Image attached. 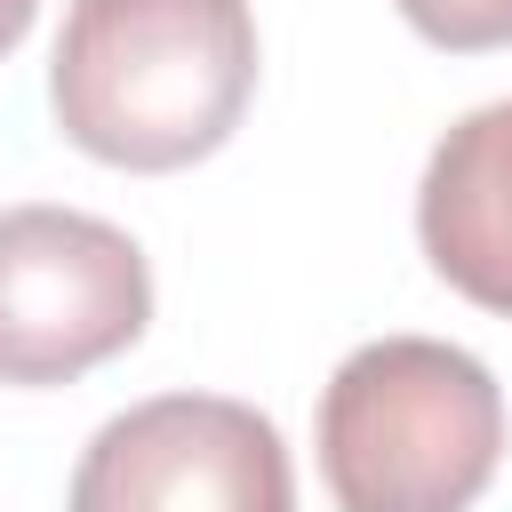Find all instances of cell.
<instances>
[{"mask_svg":"<svg viewBox=\"0 0 512 512\" xmlns=\"http://www.w3.org/2000/svg\"><path fill=\"white\" fill-rule=\"evenodd\" d=\"M72 512H296V472L248 400L160 392L80 448Z\"/></svg>","mask_w":512,"mask_h":512,"instance_id":"cell-4","label":"cell"},{"mask_svg":"<svg viewBox=\"0 0 512 512\" xmlns=\"http://www.w3.org/2000/svg\"><path fill=\"white\" fill-rule=\"evenodd\" d=\"M32 8H40V0H0V56H8V48L32 32Z\"/></svg>","mask_w":512,"mask_h":512,"instance_id":"cell-7","label":"cell"},{"mask_svg":"<svg viewBox=\"0 0 512 512\" xmlns=\"http://www.w3.org/2000/svg\"><path fill=\"white\" fill-rule=\"evenodd\" d=\"M256 96L248 0H72L48 64L56 128L136 176L208 160Z\"/></svg>","mask_w":512,"mask_h":512,"instance_id":"cell-1","label":"cell"},{"mask_svg":"<svg viewBox=\"0 0 512 512\" xmlns=\"http://www.w3.org/2000/svg\"><path fill=\"white\" fill-rule=\"evenodd\" d=\"M416 240L456 296L512 320V96L464 112L432 144L416 184Z\"/></svg>","mask_w":512,"mask_h":512,"instance_id":"cell-5","label":"cell"},{"mask_svg":"<svg viewBox=\"0 0 512 512\" xmlns=\"http://www.w3.org/2000/svg\"><path fill=\"white\" fill-rule=\"evenodd\" d=\"M504 456L496 376L440 336H376L320 392V480L336 512H472Z\"/></svg>","mask_w":512,"mask_h":512,"instance_id":"cell-2","label":"cell"},{"mask_svg":"<svg viewBox=\"0 0 512 512\" xmlns=\"http://www.w3.org/2000/svg\"><path fill=\"white\" fill-rule=\"evenodd\" d=\"M152 320L144 248L80 208H0V384H72Z\"/></svg>","mask_w":512,"mask_h":512,"instance_id":"cell-3","label":"cell"},{"mask_svg":"<svg viewBox=\"0 0 512 512\" xmlns=\"http://www.w3.org/2000/svg\"><path fill=\"white\" fill-rule=\"evenodd\" d=\"M400 16L432 48H456V56L512 48V0H400Z\"/></svg>","mask_w":512,"mask_h":512,"instance_id":"cell-6","label":"cell"}]
</instances>
